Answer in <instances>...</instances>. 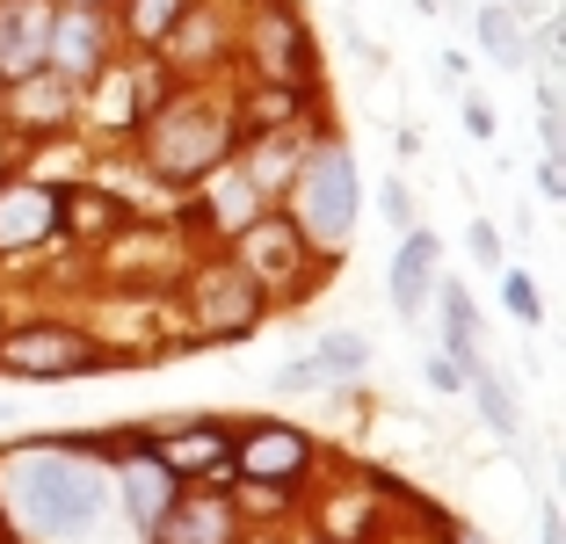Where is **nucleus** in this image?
Segmentation results:
<instances>
[{
  "mask_svg": "<svg viewBox=\"0 0 566 544\" xmlns=\"http://www.w3.org/2000/svg\"><path fill=\"white\" fill-rule=\"evenodd\" d=\"M189 15V0H132V15H124V30L138 36V44H167V30Z\"/></svg>",
  "mask_w": 566,
  "mask_h": 544,
  "instance_id": "nucleus-22",
  "label": "nucleus"
},
{
  "mask_svg": "<svg viewBox=\"0 0 566 544\" xmlns=\"http://www.w3.org/2000/svg\"><path fill=\"white\" fill-rule=\"evenodd\" d=\"M392 305H400V313H421V305H429V291H436V232H407L400 240V254H392Z\"/></svg>",
  "mask_w": 566,
  "mask_h": 544,
  "instance_id": "nucleus-15",
  "label": "nucleus"
},
{
  "mask_svg": "<svg viewBox=\"0 0 566 544\" xmlns=\"http://www.w3.org/2000/svg\"><path fill=\"white\" fill-rule=\"evenodd\" d=\"M472 30H480V44L494 51L501 66H523V30H516V8H480V22H472Z\"/></svg>",
  "mask_w": 566,
  "mask_h": 544,
  "instance_id": "nucleus-21",
  "label": "nucleus"
},
{
  "mask_svg": "<svg viewBox=\"0 0 566 544\" xmlns=\"http://www.w3.org/2000/svg\"><path fill=\"white\" fill-rule=\"evenodd\" d=\"M429 297H443V356H472L480 348V313H472V297L458 291V283H436Z\"/></svg>",
  "mask_w": 566,
  "mask_h": 544,
  "instance_id": "nucleus-20",
  "label": "nucleus"
},
{
  "mask_svg": "<svg viewBox=\"0 0 566 544\" xmlns=\"http://www.w3.org/2000/svg\"><path fill=\"white\" fill-rule=\"evenodd\" d=\"M66 8H95V0H66Z\"/></svg>",
  "mask_w": 566,
  "mask_h": 544,
  "instance_id": "nucleus-31",
  "label": "nucleus"
},
{
  "mask_svg": "<svg viewBox=\"0 0 566 544\" xmlns=\"http://www.w3.org/2000/svg\"><path fill=\"white\" fill-rule=\"evenodd\" d=\"M364 363H370V342L364 334H319V348H313V378L319 385H334V378H364Z\"/></svg>",
  "mask_w": 566,
  "mask_h": 544,
  "instance_id": "nucleus-19",
  "label": "nucleus"
},
{
  "mask_svg": "<svg viewBox=\"0 0 566 544\" xmlns=\"http://www.w3.org/2000/svg\"><path fill=\"white\" fill-rule=\"evenodd\" d=\"M545 544H559V509H545Z\"/></svg>",
  "mask_w": 566,
  "mask_h": 544,
  "instance_id": "nucleus-30",
  "label": "nucleus"
},
{
  "mask_svg": "<svg viewBox=\"0 0 566 544\" xmlns=\"http://www.w3.org/2000/svg\"><path fill=\"white\" fill-rule=\"evenodd\" d=\"M429 385H436V393H458L465 378H458V363H450V356H429Z\"/></svg>",
  "mask_w": 566,
  "mask_h": 544,
  "instance_id": "nucleus-29",
  "label": "nucleus"
},
{
  "mask_svg": "<svg viewBox=\"0 0 566 544\" xmlns=\"http://www.w3.org/2000/svg\"><path fill=\"white\" fill-rule=\"evenodd\" d=\"M203 203H211V226H226V232H248L254 218H262V189H254V175L233 167V160H218L211 175H203Z\"/></svg>",
  "mask_w": 566,
  "mask_h": 544,
  "instance_id": "nucleus-14",
  "label": "nucleus"
},
{
  "mask_svg": "<svg viewBox=\"0 0 566 544\" xmlns=\"http://www.w3.org/2000/svg\"><path fill=\"white\" fill-rule=\"evenodd\" d=\"M117 479H124V501H132V515H138L146 530L160 523L167 509H175V494H182V479L167 472V464H153V458H132Z\"/></svg>",
  "mask_w": 566,
  "mask_h": 544,
  "instance_id": "nucleus-17",
  "label": "nucleus"
},
{
  "mask_svg": "<svg viewBox=\"0 0 566 544\" xmlns=\"http://www.w3.org/2000/svg\"><path fill=\"white\" fill-rule=\"evenodd\" d=\"M298 226L319 254H334L356 226V153L349 146H319L298 167Z\"/></svg>",
  "mask_w": 566,
  "mask_h": 544,
  "instance_id": "nucleus-3",
  "label": "nucleus"
},
{
  "mask_svg": "<svg viewBox=\"0 0 566 544\" xmlns=\"http://www.w3.org/2000/svg\"><path fill=\"white\" fill-rule=\"evenodd\" d=\"M102 116H109L117 132H124V124L138 116V102H132V87H124V81H102Z\"/></svg>",
  "mask_w": 566,
  "mask_h": 544,
  "instance_id": "nucleus-25",
  "label": "nucleus"
},
{
  "mask_svg": "<svg viewBox=\"0 0 566 544\" xmlns=\"http://www.w3.org/2000/svg\"><path fill=\"white\" fill-rule=\"evenodd\" d=\"M458 378H472V393H480V414H486V429L494 436H516V399H509V385H501V370H486L480 348L465 356V370Z\"/></svg>",
  "mask_w": 566,
  "mask_h": 544,
  "instance_id": "nucleus-18",
  "label": "nucleus"
},
{
  "mask_svg": "<svg viewBox=\"0 0 566 544\" xmlns=\"http://www.w3.org/2000/svg\"><path fill=\"white\" fill-rule=\"evenodd\" d=\"M0 494L36 537L66 544V537H87L109 509V472H102L87 450L73 443H22L0 458Z\"/></svg>",
  "mask_w": 566,
  "mask_h": 544,
  "instance_id": "nucleus-1",
  "label": "nucleus"
},
{
  "mask_svg": "<svg viewBox=\"0 0 566 544\" xmlns=\"http://www.w3.org/2000/svg\"><path fill=\"white\" fill-rule=\"evenodd\" d=\"M59 0H0V87L44 66V36Z\"/></svg>",
  "mask_w": 566,
  "mask_h": 544,
  "instance_id": "nucleus-11",
  "label": "nucleus"
},
{
  "mask_svg": "<svg viewBox=\"0 0 566 544\" xmlns=\"http://www.w3.org/2000/svg\"><path fill=\"white\" fill-rule=\"evenodd\" d=\"M226 146H233V132H226V116L203 109V102L160 109V116L146 124V160H153V175H167V181L211 175V167L226 160Z\"/></svg>",
  "mask_w": 566,
  "mask_h": 544,
  "instance_id": "nucleus-2",
  "label": "nucleus"
},
{
  "mask_svg": "<svg viewBox=\"0 0 566 544\" xmlns=\"http://www.w3.org/2000/svg\"><path fill=\"white\" fill-rule=\"evenodd\" d=\"M109 348L87 342L81 327H8L0 334V370L8 378H87V370H109Z\"/></svg>",
  "mask_w": 566,
  "mask_h": 544,
  "instance_id": "nucleus-4",
  "label": "nucleus"
},
{
  "mask_svg": "<svg viewBox=\"0 0 566 544\" xmlns=\"http://www.w3.org/2000/svg\"><path fill=\"white\" fill-rule=\"evenodd\" d=\"M305 464H313V443H305L298 429H248L226 472H240L248 487L283 494V487H298V479H305Z\"/></svg>",
  "mask_w": 566,
  "mask_h": 544,
  "instance_id": "nucleus-7",
  "label": "nucleus"
},
{
  "mask_svg": "<svg viewBox=\"0 0 566 544\" xmlns=\"http://www.w3.org/2000/svg\"><path fill=\"white\" fill-rule=\"evenodd\" d=\"M537 197H552V203H559V197H566V175H559V153H545V167H537Z\"/></svg>",
  "mask_w": 566,
  "mask_h": 544,
  "instance_id": "nucleus-27",
  "label": "nucleus"
},
{
  "mask_svg": "<svg viewBox=\"0 0 566 544\" xmlns=\"http://www.w3.org/2000/svg\"><path fill=\"white\" fill-rule=\"evenodd\" d=\"M378 203H385V218H392L400 232H415V197H407V181H385Z\"/></svg>",
  "mask_w": 566,
  "mask_h": 544,
  "instance_id": "nucleus-24",
  "label": "nucleus"
},
{
  "mask_svg": "<svg viewBox=\"0 0 566 544\" xmlns=\"http://www.w3.org/2000/svg\"><path fill=\"white\" fill-rule=\"evenodd\" d=\"M248 59H254V73H262L269 87H291V81H305V73H313L305 30H298V15H291L283 0H262V8H254V44H248Z\"/></svg>",
  "mask_w": 566,
  "mask_h": 544,
  "instance_id": "nucleus-8",
  "label": "nucleus"
},
{
  "mask_svg": "<svg viewBox=\"0 0 566 544\" xmlns=\"http://www.w3.org/2000/svg\"><path fill=\"white\" fill-rule=\"evenodd\" d=\"M313 240H305L298 218H254L248 232H240V269L254 276V291H291V283H305V269H313Z\"/></svg>",
  "mask_w": 566,
  "mask_h": 544,
  "instance_id": "nucleus-5",
  "label": "nucleus"
},
{
  "mask_svg": "<svg viewBox=\"0 0 566 544\" xmlns=\"http://www.w3.org/2000/svg\"><path fill=\"white\" fill-rule=\"evenodd\" d=\"M102 51H109V30H102L95 8H59L44 36V66L59 81H102Z\"/></svg>",
  "mask_w": 566,
  "mask_h": 544,
  "instance_id": "nucleus-10",
  "label": "nucleus"
},
{
  "mask_svg": "<svg viewBox=\"0 0 566 544\" xmlns=\"http://www.w3.org/2000/svg\"><path fill=\"white\" fill-rule=\"evenodd\" d=\"M153 530H160V544H233L240 515H233V501H218V494H175V509Z\"/></svg>",
  "mask_w": 566,
  "mask_h": 544,
  "instance_id": "nucleus-13",
  "label": "nucleus"
},
{
  "mask_svg": "<svg viewBox=\"0 0 566 544\" xmlns=\"http://www.w3.org/2000/svg\"><path fill=\"white\" fill-rule=\"evenodd\" d=\"M501 305H509L516 320H537V313H545V297H537V283L523 276V269H509V276H501Z\"/></svg>",
  "mask_w": 566,
  "mask_h": 544,
  "instance_id": "nucleus-23",
  "label": "nucleus"
},
{
  "mask_svg": "<svg viewBox=\"0 0 566 544\" xmlns=\"http://www.w3.org/2000/svg\"><path fill=\"white\" fill-rule=\"evenodd\" d=\"M153 464H167L175 479L226 472V464H233V436H226V429H189V436H167V443L153 450Z\"/></svg>",
  "mask_w": 566,
  "mask_h": 544,
  "instance_id": "nucleus-16",
  "label": "nucleus"
},
{
  "mask_svg": "<svg viewBox=\"0 0 566 544\" xmlns=\"http://www.w3.org/2000/svg\"><path fill=\"white\" fill-rule=\"evenodd\" d=\"M465 132L472 138H494V109H486V95H465Z\"/></svg>",
  "mask_w": 566,
  "mask_h": 544,
  "instance_id": "nucleus-26",
  "label": "nucleus"
},
{
  "mask_svg": "<svg viewBox=\"0 0 566 544\" xmlns=\"http://www.w3.org/2000/svg\"><path fill=\"white\" fill-rule=\"evenodd\" d=\"M189 320H197L203 342H233V334H248L262 320V291H254V276L240 262H218L189 291Z\"/></svg>",
  "mask_w": 566,
  "mask_h": 544,
  "instance_id": "nucleus-6",
  "label": "nucleus"
},
{
  "mask_svg": "<svg viewBox=\"0 0 566 544\" xmlns=\"http://www.w3.org/2000/svg\"><path fill=\"white\" fill-rule=\"evenodd\" d=\"M59 232V189L44 181H0V254L44 248Z\"/></svg>",
  "mask_w": 566,
  "mask_h": 544,
  "instance_id": "nucleus-12",
  "label": "nucleus"
},
{
  "mask_svg": "<svg viewBox=\"0 0 566 544\" xmlns=\"http://www.w3.org/2000/svg\"><path fill=\"white\" fill-rule=\"evenodd\" d=\"M66 116H73V81H59L51 66H36V73L0 87V124H8V132L44 138V132H59Z\"/></svg>",
  "mask_w": 566,
  "mask_h": 544,
  "instance_id": "nucleus-9",
  "label": "nucleus"
},
{
  "mask_svg": "<svg viewBox=\"0 0 566 544\" xmlns=\"http://www.w3.org/2000/svg\"><path fill=\"white\" fill-rule=\"evenodd\" d=\"M472 254H480V262H501V232L486 226V218H472Z\"/></svg>",
  "mask_w": 566,
  "mask_h": 544,
  "instance_id": "nucleus-28",
  "label": "nucleus"
}]
</instances>
